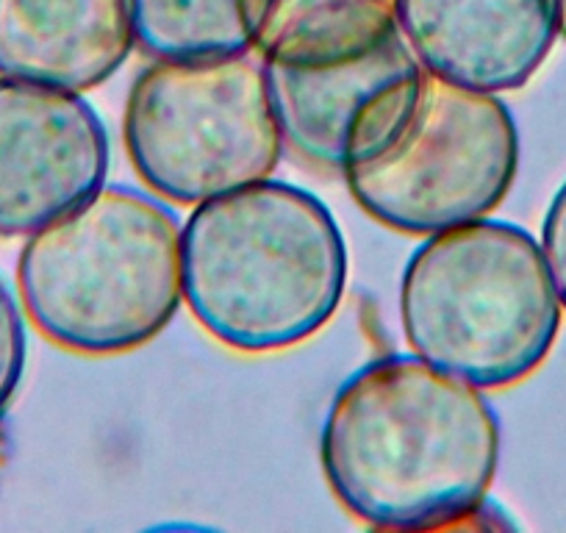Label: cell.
Segmentation results:
<instances>
[{
    "label": "cell",
    "mask_w": 566,
    "mask_h": 533,
    "mask_svg": "<svg viewBox=\"0 0 566 533\" xmlns=\"http://www.w3.org/2000/svg\"><path fill=\"white\" fill-rule=\"evenodd\" d=\"M319 459L356 520L380 531H455L497 475L500 420L481 386L395 353L339 386Z\"/></svg>",
    "instance_id": "obj_1"
},
{
    "label": "cell",
    "mask_w": 566,
    "mask_h": 533,
    "mask_svg": "<svg viewBox=\"0 0 566 533\" xmlns=\"http://www.w3.org/2000/svg\"><path fill=\"white\" fill-rule=\"evenodd\" d=\"M347 286V244L317 195L255 181L181 222V292L200 328L239 353L303 345L331 323Z\"/></svg>",
    "instance_id": "obj_2"
},
{
    "label": "cell",
    "mask_w": 566,
    "mask_h": 533,
    "mask_svg": "<svg viewBox=\"0 0 566 533\" xmlns=\"http://www.w3.org/2000/svg\"><path fill=\"white\" fill-rule=\"evenodd\" d=\"M18 297L31 325L70 353L148 345L184 303L181 222L154 195L103 184L25 237Z\"/></svg>",
    "instance_id": "obj_3"
},
{
    "label": "cell",
    "mask_w": 566,
    "mask_h": 533,
    "mask_svg": "<svg viewBox=\"0 0 566 533\" xmlns=\"http://www.w3.org/2000/svg\"><path fill=\"white\" fill-rule=\"evenodd\" d=\"M560 297L542 244L514 222L428 233L400 281V323L419 358L481 389L536 373L560 331Z\"/></svg>",
    "instance_id": "obj_4"
},
{
    "label": "cell",
    "mask_w": 566,
    "mask_h": 533,
    "mask_svg": "<svg viewBox=\"0 0 566 533\" xmlns=\"http://www.w3.org/2000/svg\"><path fill=\"white\" fill-rule=\"evenodd\" d=\"M123 139L150 192L181 206L264 181L286 148L264 59L250 51L187 62L154 59L125 97Z\"/></svg>",
    "instance_id": "obj_5"
},
{
    "label": "cell",
    "mask_w": 566,
    "mask_h": 533,
    "mask_svg": "<svg viewBox=\"0 0 566 533\" xmlns=\"http://www.w3.org/2000/svg\"><path fill=\"white\" fill-rule=\"evenodd\" d=\"M520 130L494 92L424 70L422 95L395 145L345 181L356 203L391 231L428 237L489 217L514 187Z\"/></svg>",
    "instance_id": "obj_6"
},
{
    "label": "cell",
    "mask_w": 566,
    "mask_h": 533,
    "mask_svg": "<svg viewBox=\"0 0 566 533\" xmlns=\"http://www.w3.org/2000/svg\"><path fill=\"white\" fill-rule=\"evenodd\" d=\"M286 148L345 176L400 139L422 95L424 67L397 31L378 48L328 67L264 62Z\"/></svg>",
    "instance_id": "obj_7"
},
{
    "label": "cell",
    "mask_w": 566,
    "mask_h": 533,
    "mask_svg": "<svg viewBox=\"0 0 566 533\" xmlns=\"http://www.w3.org/2000/svg\"><path fill=\"white\" fill-rule=\"evenodd\" d=\"M106 176V125L81 92L0 75V237H31Z\"/></svg>",
    "instance_id": "obj_8"
},
{
    "label": "cell",
    "mask_w": 566,
    "mask_h": 533,
    "mask_svg": "<svg viewBox=\"0 0 566 533\" xmlns=\"http://www.w3.org/2000/svg\"><path fill=\"white\" fill-rule=\"evenodd\" d=\"M397 31L431 75L500 95L542 70L558 20L553 0H397Z\"/></svg>",
    "instance_id": "obj_9"
},
{
    "label": "cell",
    "mask_w": 566,
    "mask_h": 533,
    "mask_svg": "<svg viewBox=\"0 0 566 533\" xmlns=\"http://www.w3.org/2000/svg\"><path fill=\"white\" fill-rule=\"evenodd\" d=\"M125 0H0V75L86 92L134 53Z\"/></svg>",
    "instance_id": "obj_10"
},
{
    "label": "cell",
    "mask_w": 566,
    "mask_h": 533,
    "mask_svg": "<svg viewBox=\"0 0 566 533\" xmlns=\"http://www.w3.org/2000/svg\"><path fill=\"white\" fill-rule=\"evenodd\" d=\"M250 48L264 62L328 67L397 34V0H242Z\"/></svg>",
    "instance_id": "obj_11"
},
{
    "label": "cell",
    "mask_w": 566,
    "mask_h": 533,
    "mask_svg": "<svg viewBox=\"0 0 566 533\" xmlns=\"http://www.w3.org/2000/svg\"><path fill=\"white\" fill-rule=\"evenodd\" d=\"M134 42L150 59L187 62L248 53L242 0H125Z\"/></svg>",
    "instance_id": "obj_12"
},
{
    "label": "cell",
    "mask_w": 566,
    "mask_h": 533,
    "mask_svg": "<svg viewBox=\"0 0 566 533\" xmlns=\"http://www.w3.org/2000/svg\"><path fill=\"white\" fill-rule=\"evenodd\" d=\"M25 356V312L20 297H14V292L0 281V411L7 409L23 380Z\"/></svg>",
    "instance_id": "obj_13"
},
{
    "label": "cell",
    "mask_w": 566,
    "mask_h": 533,
    "mask_svg": "<svg viewBox=\"0 0 566 533\" xmlns=\"http://www.w3.org/2000/svg\"><path fill=\"white\" fill-rule=\"evenodd\" d=\"M542 253L547 261V270L553 275L555 292L560 297V306L566 309V181L553 195L547 206V215L542 222Z\"/></svg>",
    "instance_id": "obj_14"
},
{
    "label": "cell",
    "mask_w": 566,
    "mask_h": 533,
    "mask_svg": "<svg viewBox=\"0 0 566 533\" xmlns=\"http://www.w3.org/2000/svg\"><path fill=\"white\" fill-rule=\"evenodd\" d=\"M555 3V20H558V36L566 40V0H553Z\"/></svg>",
    "instance_id": "obj_15"
}]
</instances>
